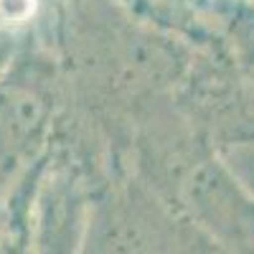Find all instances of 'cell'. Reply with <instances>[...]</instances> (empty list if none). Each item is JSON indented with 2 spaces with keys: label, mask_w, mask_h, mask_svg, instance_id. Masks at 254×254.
Masks as SVG:
<instances>
[{
  "label": "cell",
  "mask_w": 254,
  "mask_h": 254,
  "mask_svg": "<svg viewBox=\"0 0 254 254\" xmlns=\"http://www.w3.org/2000/svg\"><path fill=\"white\" fill-rule=\"evenodd\" d=\"M234 183L221 168L203 165L188 181V203L201 226L219 237H231L234 244L254 247V203Z\"/></svg>",
  "instance_id": "2"
},
{
  "label": "cell",
  "mask_w": 254,
  "mask_h": 254,
  "mask_svg": "<svg viewBox=\"0 0 254 254\" xmlns=\"http://www.w3.org/2000/svg\"><path fill=\"white\" fill-rule=\"evenodd\" d=\"M49 110L26 84H0V203L26 178L46 140Z\"/></svg>",
  "instance_id": "1"
}]
</instances>
